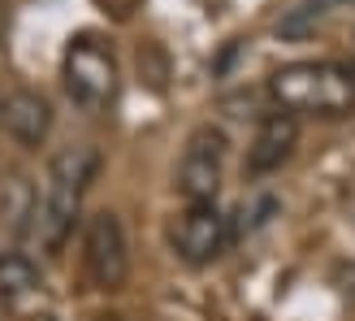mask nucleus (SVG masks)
Segmentation results:
<instances>
[{
    "label": "nucleus",
    "instance_id": "dca6fc26",
    "mask_svg": "<svg viewBox=\"0 0 355 321\" xmlns=\"http://www.w3.org/2000/svg\"><path fill=\"white\" fill-rule=\"evenodd\" d=\"M351 69H355V65H351Z\"/></svg>",
    "mask_w": 355,
    "mask_h": 321
},
{
    "label": "nucleus",
    "instance_id": "4468645a",
    "mask_svg": "<svg viewBox=\"0 0 355 321\" xmlns=\"http://www.w3.org/2000/svg\"><path fill=\"white\" fill-rule=\"evenodd\" d=\"M100 321H121V317H100Z\"/></svg>",
    "mask_w": 355,
    "mask_h": 321
},
{
    "label": "nucleus",
    "instance_id": "39448f33",
    "mask_svg": "<svg viewBox=\"0 0 355 321\" xmlns=\"http://www.w3.org/2000/svg\"><path fill=\"white\" fill-rule=\"evenodd\" d=\"M83 265L92 274L96 287L117 291L130 278V243H126V226L113 208H100L87 217L83 230Z\"/></svg>",
    "mask_w": 355,
    "mask_h": 321
},
{
    "label": "nucleus",
    "instance_id": "2eb2a0df",
    "mask_svg": "<svg viewBox=\"0 0 355 321\" xmlns=\"http://www.w3.org/2000/svg\"><path fill=\"white\" fill-rule=\"evenodd\" d=\"M0 100H5V96H0Z\"/></svg>",
    "mask_w": 355,
    "mask_h": 321
},
{
    "label": "nucleus",
    "instance_id": "ddd939ff",
    "mask_svg": "<svg viewBox=\"0 0 355 321\" xmlns=\"http://www.w3.org/2000/svg\"><path fill=\"white\" fill-rule=\"evenodd\" d=\"M0 35H5V0H0Z\"/></svg>",
    "mask_w": 355,
    "mask_h": 321
},
{
    "label": "nucleus",
    "instance_id": "f8f14e48",
    "mask_svg": "<svg viewBox=\"0 0 355 321\" xmlns=\"http://www.w3.org/2000/svg\"><path fill=\"white\" fill-rule=\"evenodd\" d=\"M338 287H343V295L355 304V261L351 265H343V274H338Z\"/></svg>",
    "mask_w": 355,
    "mask_h": 321
},
{
    "label": "nucleus",
    "instance_id": "f03ea898",
    "mask_svg": "<svg viewBox=\"0 0 355 321\" xmlns=\"http://www.w3.org/2000/svg\"><path fill=\"white\" fill-rule=\"evenodd\" d=\"M269 96L295 117L355 113V69L338 61H291L269 74Z\"/></svg>",
    "mask_w": 355,
    "mask_h": 321
},
{
    "label": "nucleus",
    "instance_id": "f257e3e1",
    "mask_svg": "<svg viewBox=\"0 0 355 321\" xmlns=\"http://www.w3.org/2000/svg\"><path fill=\"white\" fill-rule=\"evenodd\" d=\"M100 156L96 148H61L52 152L48 170H44V187H40V204H35V226L31 235L40 239L48 256H57L69 243L74 226L83 217V195L96 178Z\"/></svg>",
    "mask_w": 355,
    "mask_h": 321
},
{
    "label": "nucleus",
    "instance_id": "7ed1b4c3",
    "mask_svg": "<svg viewBox=\"0 0 355 321\" xmlns=\"http://www.w3.org/2000/svg\"><path fill=\"white\" fill-rule=\"evenodd\" d=\"M61 79L65 92L83 109H109L117 96V57L100 35H78L69 40L61 57Z\"/></svg>",
    "mask_w": 355,
    "mask_h": 321
},
{
    "label": "nucleus",
    "instance_id": "6e6552de",
    "mask_svg": "<svg viewBox=\"0 0 355 321\" xmlns=\"http://www.w3.org/2000/svg\"><path fill=\"white\" fill-rule=\"evenodd\" d=\"M0 126H5L22 148H40L52 131V104L35 87H17L0 100Z\"/></svg>",
    "mask_w": 355,
    "mask_h": 321
},
{
    "label": "nucleus",
    "instance_id": "0eeeda50",
    "mask_svg": "<svg viewBox=\"0 0 355 321\" xmlns=\"http://www.w3.org/2000/svg\"><path fill=\"white\" fill-rule=\"evenodd\" d=\"M299 148V117L286 113V109H273L260 117V126L252 135V144H247V160L243 170L252 178H264V174H277L286 160L295 156Z\"/></svg>",
    "mask_w": 355,
    "mask_h": 321
},
{
    "label": "nucleus",
    "instance_id": "423d86ee",
    "mask_svg": "<svg viewBox=\"0 0 355 321\" xmlns=\"http://www.w3.org/2000/svg\"><path fill=\"white\" fill-rule=\"evenodd\" d=\"M169 243L178 261L212 265L234 243V235H230V217H221L217 204H187V213L169 226Z\"/></svg>",
    "mask_w": 355,
    "mask_h": 321
},
{
    "label": "nucleus",
    "instance_id": "9d476101",
    "mask_svg": "<svg viewBox=\"0 0 355 321\" xmlns=\"http://www.w3.org/2000/svg\"><path fill=\"white\" fill-rule=\"evenodd\" d=\"M35 282H40V274H35V261L22 256V252H0V295L5 299H17L35 291Z\"/></svg>",
    "mask_w": 355,
    "mask_h": 321
},
{
    "label": "nucleus",
    "instance_id": "9b49d317",
    "mask_svg": "<svg viewBox=\"0 0 355 321\" xmlns=\"http://www.w3.org/2000/svg\"><path fill=\"white\" fill-rule=\"evenodd\" d=\"M321 17H325V0H308V5H299L291 9L286 17L277 22L282 35H312L316 26H321Z\"/></svg>",
    "mask_w": 355,
    "mask_h": 321
},
{
    "label": "nucleus",
    "instance_id": "1a4fd4ad",
    "mask_svg": "<svg viewBox=\"0 0 355 321\" xmlns=\"http://www.w3.org/2000/svg\"><path fill=\"white\" fill-rule=\"evenodd\" d=\"M35 204H40V191H35L31 174H9L5 187H0V226L5 235L22 239L35 226Z\"/></svg>",
    "mask_w": 355,
    "mask_h": 321
},
{
    "label": "nucleus",
    "instance_id": "20e7f679",
    "mask_svg": "<svg viewBox=\"0 0 355 321\" xmlns=\"http://www.w3.org/2000/svg\"><path fill=\"white\" fill-rule=\"evenodd\" d=\"M225 156H230V139L221 126H195L187 135L182 160H178V191L187 204H217L221 178H225Z\"/></svg>",
    "mask_w": 355,
    "mask_h": 321
}]
</instances>
